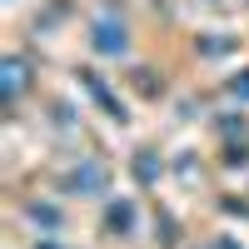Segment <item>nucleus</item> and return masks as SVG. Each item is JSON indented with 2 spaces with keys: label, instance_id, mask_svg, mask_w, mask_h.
Masks as SVG:
<instances>
[{
  "label": "nucleus",
  "instance_id": "1",
  "mask_svg": "<svg viewBox=\"0 0 249 249\" xmlns=\"http://www.w3.org/2000/svg\"><path fill=\"white\" fill-rule=\"evenodd\" d=\"M100 230H105V239H115V244H130V239L140 234V210H135V199H110Z\"/></svg>",
  "mask_w": 249,
  "mask_h": 249
},
{
  "label": "nucleus",
  "instance_id": "3",
  "mask_svg": "<svg viewBox=\"0 0 249 249\" xmlns=\"http://www.w3.org/2000/svg\"><path fill=\"white\" fill-rule=\"evenodd\" d=\"M204 249H249L244 239H234V234H210V244Z\"/></svg>",
  "mask_w": 249,
  "mask_h": 249
},
{
  "label": "nucleus",
  "instance_id": "2",
  "mask_svg": "<svg viewBox=\"0 0 249 249\" xmlns=\"http://www.w3.org/2000/svg\"><path fill=\"white\" fill-rule=\"evenodd\" d=\"M65 190L80 195V199H100V195L110 190V170H105V164H85V170H75L65 179Z\"/></svg>",
  "mask_w": 249,
  "mask_h": 249
},
{
  "label": "nucleus",
  "instance_id": "4",
  "mask_svg": "<svg viewBox=\"0 0 249 249\" xmlns=\"http://www.w3.org/2000/svg\"><path fill=\"white\" fill-rule=\"evenodd\" d=\"M30 249H70V244H65V239H60V234H45V239H35Z\"/></svg>",
  "mask_w": 249,
  "mask_h": 249
}]
</instances>
